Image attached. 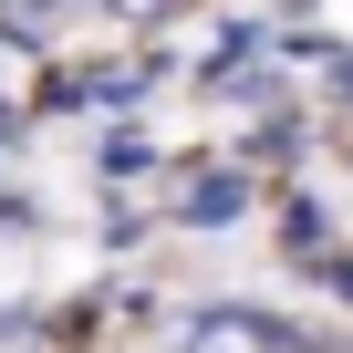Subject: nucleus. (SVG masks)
I'll list each match as a JSON object with an SVG mask.
<instances>
[{"label": "nucleus", "instance_id": "nucleus-1", "mask_svg": "<svg viewBox=\"0 0 353 353\" xmlns=\"http://www.w3.org/2000/svg\"><path fill=\"white\" fill-rule=\"evenodd\" d=\"M0 11H21V21H52V11H63V0H0Z\"/></svg>", "mask_w": 353, "mask_h": 353}, {"label": "nucleus", "instance_id": "nucleus-2", "mask_svg": "<svg viewBox=\"0 0 353 353\" xmlns=\"http://www.w3.org/2000/svg\"><path fill=\"white\" fill-rule=\"evenodd\" d=\"M104 11H125V21H156V11H166V0H104Z\"/></svg>", "mask_w": 353, "mask_h": 353}]
</instances>
